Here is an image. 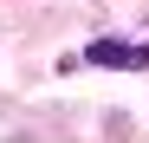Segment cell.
Returning <instances> with one entry per match:
<instances>
[{"mask_svg":"<svg viewBox=\"0 0 149 143\" xmlns=\"http://www.w3.org/2000/svg\"><path fill=\"white\" fill-rule=\"evenodd\" d=\"M84 59L123 72V65H143V59H149V46H130V39H91V52H84Z\"/></svg>","mask_w":149,"mask_h":143,"instance_id":"cell-1","label":"cell"}]
</instances>
